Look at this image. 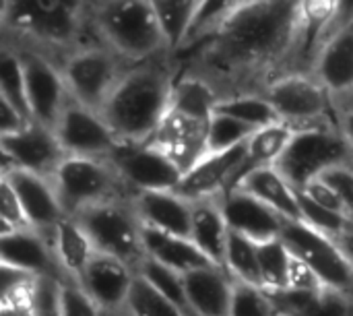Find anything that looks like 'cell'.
<instances>
[{"instance_id":"cell-39","label":"cell","mask_w":353,"mask_h":316,"mask_svg":"<svg viewBox=\"0 0 353 316\" xmlns=\"http://www.w3.org/2000/svg\"><path fill=\"white\" fill-rule=\"evenodd\" d=\"M296 192H298V203H300V221H304V224L312 226L314 230L331 236L333 240H339L352 228L353 221H350L347 217L321 207L302 190H296Z\"/></svg>"},{"instance_id":"cell-18","label":"cell","mask_w":353,"mask_h":316,"mask_svg":"<svg viewBox=\"0 0 353 316\" xmlns=\"http://www.w3.org/2000/svg\"><path fill=\"white\" fill-rule=\"evenodd\" d=\"M137 271L124 261L97 253L87 265L79 286L101 308V313L124 310Z\"/></svg>"},{"instance_id":"cell-6","label":"cell","mask_w":353,"mask_h":316,"mask_svg":"<svg viewBox=\"0 0 353 316\" xmlns=\"http://www.w3.org/2000/svg\"><path fill=\"white\" fill-rule=\"evenodd\" d=\"M134 199L93 205L74 215L95 250L116 257L134 271L147 259L143 248V224L134 209Z\"/></svg>"},{"instance_id":"cell-47","label":"cell","mask_w":353,"mask_h":316,"mask_svg":"<svg viewBox=\"0 0 353 316\" xmlns=\"http://www.w3.org/2000/svg\"><path fill=\"white\" fill-rule=\"evenodd\" d=\"M288 290H298V292H319L323 290V284L314 275V271L300 261L298 257L292 255V265H290V288Z\"/></svg>"},{"instance_id":"cell-43","label":"cell","mask_w":353,"mask_h":316,"mask_svg":"<svg viewBox=\"0 0 353 316\" xmlns=\"http://www.w3.org/2000/svg\"><path fill=\"white\" fill-rule=\"evenodd\" d=\"M304 316H353V300L339 292L323 288L312 298Z\"/></svg>"},{"instance_id":"cell-3","label":"cell","mask_w":353,"mask_h":316,"mask_svg":"<svg viewBox=\"0 0 353 316\" xmlns=\"http://www.w3.org/2000/svg\"><path fill=\"white\" fill-rule=\"evenodd\" d=\"M180 66L174 56L132 64L105 101L101 116L122 143H149L170 112Z\"/></svg>"},{"instance_id":"cell-35","label":"cell","mask_w":353,"mask_h":316,"mask_svg":"<svg viewBox=\"0 0 353 316\" xmlns=\"http://www.w3.org/2000/svg\"><path fill=\"white\" fill-rule=\"evenodd\" d=\"M153 10L165 39V48L170 56H176L182 48L186 31L196 10V2H153Z\"/></svg>"},{"instance_id":"cell-46","label":"cell","mask_w":353,"mask_h":316,"mask_svg":"<svg viewBox=\"0 0 353 316\" xmlns=\"http://www.w3.org/2000/svg\"><path fill=\"white\" fill-rule=\"evenodd\" d=\"M302 192H306L314 203H319L321 207H325V209H329V211H333V213H339V215H343V217H347L345 215V209H343V205H341V199H339V195L335 192V188L329 184V182H325L323 178H316L314 182H310L306 188H300Z\"/></svg>"},{"instance_id":"cell-44","label":"cell","mask_w":353,"mask_h":316,"mask_svg":"<svg viewBox=\"0 0 353 316\" xmlns=\"http://www.w3.org/2000/svg\"><path fill=\"white\" fill-rule=\"evenodd\" d=\"M62 316H103V313L79 284H64Z\"/></svg>"},{"instance_id":"cell-11","label":"cell","mask_w":353,"mask_h":316,"mask_svg":"<svg viewBox=\"0 0 353 316\" xmlns=\"http://www.w3.org/2000/svg\"><path fill=\"white\" fill-rule=\"evenodd\" d=\"M132 195L176 190L184 172L151 143H120L108 157Z\"/></svg>"},{"instance_id":"cell-22","label":"cell","mask_w":353,"mask_h":316,"mask_svg":"<svg viewBox=\"0 0 353 316\" xmlns=\"http://www.w3.org/2000/svg\"><path fill=\"white\" fill-rule=\"evenodd\" d=\"M333 97L353 93V25L323 41L312 70Z\"/></svg>"},{"instance_id":"cell-23","label":"cell","mask_w":353,"mask_h":316,"mask_svg":"<svg viewBox=\"0 0 353 316\" xmlns=\"http://www.w3.org/2000/svg\"><path fill=\"white\" fill-rule=\"evenodd\" d=\"M190 240L196 248L219 269L225 271V253L230 240V226L223 215L219 197L192 203Z\"/></svg>"},{"instance_id":"cell-33","label":"cell","mask_w":353,"mask_h":316,"mask_svg":"<svg viewBox=\"0 0 353 316\" xmlns=\"http://www.w3.org/2000/svg\"><path fill=\"white\" fill-rule=\"evenodd\" d=\"M0 97L6 99L12 108H17L29 122L31 110L27 101V87H25V72L21 56L14 48L4 46L0 48Z\"/></svg>"},{"instance_id":"cell-52","label":"cell","mask_w":353,"mask_h":316,"mask_svg":"<svg viewBox=\"0 0 353 316\" xmlns=\"http://www.w3.org/2000/svg\"><path fill=\"white\" fill-rule=\"evenodd\" d=\"M337 244L343 248V253L347 255V259L352 261V265H353V224H352V228L337 240Z\"/></svg>"},{"instance_id":"cell-16","label":"cell","mask_w":353,"mask_h":316,"mask_svg":"<svg viewBox=\"0 0 353 316\" xmlns=\"http://www.w3.org/2000/svg\"><path fill=\"white\" fill-rule=\"evenodd\" d=\"M209 122L172 110L151 137V145L163 151L184 174L207 155Z\"/></svg>"},{"instance_id":"cell-5","label":"cell","mask_w":353,"mask_h":316,"mask_svg":"<svg viewBox=\"0 0 353 316\" xmlns=\"http://www.w3.org/2000/svg\"><path fill=\"white\" fill-rule=\"evenodd\" d=\"M52 182L68 217H74L93 205L134 199L132 190L108 157L66 155L52 176Z\"/></svg>"},{"instance_id":"cell-36","label":"cell","mask_w":353,"mask_h":316,"mask_svg":"<svg viewBox=\"0 0 353 316\" xmlns=\"http://www.w3.org/2000/svg\"><path fill=\"white\" fill-rule=\"evenodd\" d=\"M215 112L228 114V116L248 124L254 130H261V128L281 122L275 108L263 95H238V97L221 99L217 103Z\"/></svg>"},{"instance_id":"cell-25","label":"cell","mask_w":353,"mask_h":316,"mask_svg":"<svg viewBox=\"0 0 353 316\" xmlns=\"http://www.w3.org/2000/svg\"><path fill=\"white\" fill-rule=\"evenodd\" d=\"M234 188L259 199L269 209L279 213L283 219L298 221L300 219V203L296 188L281 176V172L271 168H259L248 172Z\"/></svg>"},{"instance_id":"cell-48","label":"cell","mask_w":353,"mask_h":316,"mask_svg":"<svg viewBox=\"0 0 353 316\" xmlns=\"http://www.w3.org/2000/svg\"><path fill=\"white\" fill-rule=\"evenodd\" d=\"M333 110H335L337 126L353 151V93L333 97Z\"/></svg>"},{"instance_id":"cell-34","label":"cell","mask_w":353,"mask_h":316,"mask_svg":"<svg viewBox=\"0 0 353 316\" xmlns=\"http://www.w3.org/2000/svg\"><path fill=\"white\" fill-rule=\"evenodd\" d=\"M137 275H141L153 290H157L163 298H168L174 306H178L186 316L192 315V308H190V302H188V296H186V286H184V275L153 261V259H145L139 269H137Z\"/></svg>"},{"instance_id":"cell-28","label":"cell","mask_w":353,"mask_h":316,"mask_svg":"<svg viewBox=\"0 0 353 316\" xmlns=\"http://www.w3.org/2000/svg\"><path fill=\"white\" fill-rule=\"evenodd\" d=\"M296 132L298 130L285 122H277V124H271L267 128L254 130V135L246 143V164H244V170L240 174V180L252 170L277 166V161L285 153V149L292 143Z\"/></svg>"},{"instance_id":"cell-49","label":"cell","mask_w":353,"mask_h":316,"mask_svg":"<svg viewBox=\"0 0 353 316\" xmlns=\"http://www.w3.org/2000/svg\"><path fill=\"white\" fill-rule=\"evenodd\" d=\"M35 279V275L25 273L21 269H14L10 265H2L0 263V298L17 292L19 288H25L27 284H31Z\"/></svg>"},{"instance_id":"cell-37","label":"cell","mask_w":353,"mask_h":316,"mask_svg":"<svg viewBox=\"0 0 353 316\" xmlns=\"http://www.w3.org/2000/svg\"><path fill=\"white\" fill-rule=\"evenodd\" d=\"M254 135V128L248 124L215 112L209 122V135H207V153H223L232 151L236 147H242L248 143V139Z\"/></svg>"},{"instance_id":"cell-41","label":"cell","mask_w":353,"mask_h":316,"mask_svg":"<svg viewBox=\"0 0 353 316\" xmlns=\"http://www.w3.org/2000/svg\"><path fill=\"white\" fill-rule=\"evenodd\" d=\"M64 282L56 277H35L29 288V310L33 316H62Z\"/></svg>"},{"instance_id":"cell-31","label":"cell","mask_w":353,"mask_h":316,"mask_svg":"<svg viewBox=\"0 0 353 316\" xmlns=\"http://www.w3.org/2000/svg\"><path fill=\"white\" fill-rule=\"evenodd\" d=\"M225 273L234 282L263 288L261 265H259V248H256L254 240L230 230L228 253H225Z\"/></svg>"},{"instance_id":"cell-19","label":"cell","mask_w":353,"mask_h":316,"mask_svg":"<svg viewBox=\"0 0 353 316\" xmlns=\"http://www.w3.org/2000/svg\"><path fill=\"white\" fill-rule=\"evenodd\" d=\"M50 236L33 228L0 232V263L31 273L35 277H56L68 284L56 261Z\"/></svg>"},{"instance_id":"cell-12","label":"cell","mask_w":353,"mask_h":316,"mask_svg":"<svg viewBox=\"0 0 353 316\" xmlns=\"http://www.w3.org/2000/svg\"><path fill=\"white\" fill-rule=\"evenodd\" d=\"M6 46V43H4ZM23 62L25 72V87H27V101L31 110L33 122L54 130L62 112L72 101L68 87L64 83L62 70L58 64L48 60L46 56L14 48Z\"/></svg>"},{"instance_id":"cell-15","label":"cell","mask_w":353,"mask_h":316,"mask_svg":"<svg viewBox=\"0 0 353 316\" xmlns=\"http://www.w3.org/2000/svg\"><path fill=\"white\" fill-rule=\"evenodd\" d=\"M246 164V145L223 153H207L192 170L182 176L176 192L186 201H203L221 197L234 188Z\"/></svg>"},{"instance_id":"cell-14","label":"cell","mask_w":353,"mask_h":316,"mask_svg":"<svg viewBox=\"0 0 353 316\" xmlns=\"http://www.w3.org/2000/svg\"><path fill=\"white\" fill-rule=\"evenodd\" d=\"M66 155L110 157L122 143L101 114L70 101L54 128Z\"/></svg>"},{"instance_id":"cell-4","label":"cell","mask_w":353,"mask_h":316,"mask_svg":"<svg viewBox=\"0 0 353 316\" xmlns=\"http://www.w3.org/2000/svg\"><path fill=\"white\" fill-rule=\"evenodd\" d=\"M89 21L97 41L130 64L168 54L149 0L89 2Z\"/></svg>"},{"instance_id":"cell-2","label":"cell","mask_w":353,"mask_h":316,"mask_svg":"<svg viewBox=\"0 0 353 316\" xmlns=\"http://www.w3.org/2000/svg\"><path fill=\"white\" fill-rule=\"evenodd\" d=\"M2 43L31 50L62 68L66 58L89 43H99L89 2L72 0H8L0 6Z\"/></svg>"},{"instance_id":"cell-29","label":"cell","mask_w":353,"mask_h":316,"mask_svg":"<svg viewBox=\"0 0 353 316\" xmlns=\"http://www.w3.org/2000/svg\"><path fill=\"white\" fill-rule=\"evenodd\" d=\"M219 103L217 93L199 77L188 75V72H180L176 87H174V95H172V110H178L186 116L211 122L215 108Z\"/></svg>"},{"instance_id":"cell-30","label":"cell","mask_w":353,"mask_h":316,"mask_svg":"<svg viewBox=\"0 0 353 316\" xmlns=\"http://www.w3.org/2000/svg\"><path fill=\"white\" fill-rule=\"evenodd\" d=\"M236 4H238V0H232V2H209V0L196 2L194 17L190 21V27L186 31L182 48H180V52L176 56L192 52L201 43L209 41L223 27V23L230 19V14L234 12Z\"/></svg>"},{"instance_id":"cell-1","label":"cell","mask_w":353,"mask_h":316,"mask_svg":"<svg viewBox=\"0 0 353 316\" xmlns=\"http://www.w3.org/2000/svg\"><path fill=\"white\" fill-rule=\"evenodd\" d=\"M186 54L180 72L203 79L219 101L263 95L277 79L308 72L302 60V2L238 0L223 27Z\"/></svg>"},{"instance_id":"cell-32","label":"cell","mask_w":353,"mask_h":316,"mask_svg":"<svg viewBox=\"0 0 353 316\" xmlns=\"http://www.w3.org/2000/svg\"><path fill=\"white\" fill-rule=\"evenodd\" d=\"M259 248V265H261V279L267 292H283L290 288V265L292 253L285 242L279 238L256 242Z\"/></svg>"},{"instance_id":"cell-24","label":"cell","mask_w":353,"mask_h":316,"mask_svg":"<svg viewBox=\"0 0 353 316\" xmlns=\"http://www.w3.org/2000/svg\"><path fill=\"white\" fill-rule=\"evenodd\" d=\"M186 296L194 316H230L234 279L219 267L184 275Z\"/></svg>"},{"instance_id":"cell-10","label":"cell","mask_w":353,"mask_h":316,"mask_svg":"<svg viewBox=\"0 0 353 316\" xmlns=\"http://www.w3.org/2000/svg\"><path fill=\"white\" fill-rule=\"evenodd\" d=\"M281 240L294 257L304 261L314 271L323 288L353 300V265L337 240L300 219L283 221Z\"/></svg>"},{"instance_id":"cell-53","label":"cell","mask_w":353,"mask_h":316,"mask_svg":"<svg viewBox=\"0 0 353 316\" xmlns=\"http://www.w3.org/2000/svg\"><path fill=\"white\" fill-rule=\"evenodd\" d=\"M103 316H128L126 310H116V313H103Z\"/></svg>"},{"instance_id":"cell-26","label":"cell","mask_w":353,"mask_h":316,"mask_svg":"<svg viewBox=\"0 0 353 316\" xmlns=\"http://www.w3.org/2000/svg\"><path fill=\"white\" fill-rule=\"evenodd\" d=\"M143 248L145 255L182 275L199 271V269H207V267H215L199 248L190 238H182V236H172L165 232H157L151 228L143 226Z\"/></svg>"},{"instance_id":"cell-8","label":"cell","mask_w":353,"mask_h":316,"mask_svg":"<svg viewBox=\"0 0 353 316\" xmlns=\"http://www.w3.org/2000/svg\"><path fill=\"white\" fill-rule=\"evenodd\" d=\"M130 66V62L122 60L103 43H89L70 54L60 70L70 99L101 114L105 101Z\"/></svg>"},{"instance_id":"cell-40","label":"cell","mask_w":353,"mask_h":316,"mask_svg":"<svg viewBox=\"0 0 353 316\" xmlns=\"http://www.w3.org/2000/svg\"><path fill=\"white\" fill-rule=\"evenodd\" d=\"M230 316H277V310L267 290L234 282Z\"/></svg>"},{"instance_id":"cell-13","label":"cell","mask_w":353,"mask_h":316,"mask_svg":"<svg viewBox=\"0 0 353 316\" xmlns=\"http://www.w3.org/2000/svg\"><path fill=\"white\" fill-rule=\"evenodd\" d=\"M2 149V174L12 170H25L43 178H52L66 153L54 130L31 122L14 135L0 137Z\"/></svg>"},{"instance_id":"cell-17","label":"cell","mask_w":353,"mask_h":316,"mask_svg":"<svg viewBox=\"0 0 353 316\" xmlns=\"http://www.w3.org/2000/svg\"><path fill=\"white\" fill-rule=\"evenodd\" d=\"M0 178H6L10 182L23 207V213L33 230L50 236L52 230L64 217H68L52 178H43L25 170H12L6 174H0Z\"/></svg>"},{"instance_id":"cell-50","label":"cell","mask_w":353,"mask_h":316,"mask_svg":"<svg viewBox=\"0 0 353 316\" xmlns=\"http://www.w3.org/2000/svg\"><path fill=\"white\" fill-rule=\"evenodd\" d=\"M31 124L17 108H12L6 99L0 97V137L2 135H14L21 128Z\"/></svg>"},{"instance_id":"cell-20","label":"cell","mask_w":353,"mask_h":316,"mask_svg":"<svg viewBox=\"0 0 353 316\" xmlns=\"http://www.w3.org/2000/svg\"><path fill=\"white\" fill-rule=\"evenodd\" d=\"M219 203L232 232H238L254 242H267L281 236L285 219L259 199L238 188H230L219 197Z\"/></svg>"},{"instance_id":"cell-9","label":"cell","mask_w":353,"mask_h":316,"mask_svg":"<svg viewBox=\"0 0 353 316\" xmlns=\"http://www.w3.org/2000/svg\"><path fill=\"white\" fill-rule=\"evenodd\" d=\"M263 97L275 108L281 122L296 130L337 124L333 95L310 72H294L277 79Z\"/></svg>"},{"instance_id":"cell-45","label":"cell","mask_w":353,"mask_h":316,"mask_svg":"<svg viewBox=\"0 0 353 316\" xmlns=\"http://www.w3.org/2000/svg\"><path fill=\"white\" fill-rule=\"evenodd\" d=\"M325 182H329L335 192L339 195L341 199V205L345 209V215L347 219L353 221V164H347V166H337L329 172H325L321 176Z\"/></svg>"},{"instance_id":"cell-38","label":"cell","mask_w":353,"mask_h":316,"mask_svg":"<svg viewBox=\"0 0 353 316\" xmlns=\"http://www.w3.org/2000/svg\"><path fill=\"white\" fill-rule=\"evenodd\" d=\"M124 310L128 316H186L157 290H153L141 275H137L132 284Z\"/></svg>"},{"instance_id":"cell-7","label":"cell","mask_w":353,"mask_h":316,"mask_svg":"<svg viewBox=\"0 0 353 316\" xmlns=\"http://www.w3.org/2000/svg\"><path fill=\"white\" fill-rule=\"evenodd\" d=\"M353 164V151L337 124L298 130L277 161L281 176L296 188H306L325 172Z\"/></svg>"},{"instance_id":"cell-27","label":"cell","mask_w":353,"mask_h":316,"mask_svg":"<svg viewBox=\"0 0 353 316\" xmlns=\"http://www.w3.org/2000/svg\"><path fill=\"white\" fill-rule=\"evenodd\" d=\"M56 261L66 275L68 284H79L87 265L97 255L93 242L85 234V230L79 226L74 217H64L50 236Z\"/></svg>"},{"instance_id":"cell-42","label":"cell","mask_w":353,"mask_h":316,"mask_svg":"<svg viewBox=\"0 0 353 316\" xmlns=\"http://www.w3.org/2000/svg\"><path fill=\"white\" fill-rule=\"evenodd\" d=\"M0 232H14V230H27L31 228L23 207L6 178H0Z\"/></svg>"},{"instance_id":"cell-51","label":"cell","mask_w":353,"mask_h":316,"mask_svg":"<svg viewBox=\"0 0 353 316\" xmlns=\"http://www.w3.org/2000/svg\"><path fill=\"white\" fill-rule=\"evenodd\" d=\"M0 316H33L29 306L19 304H0Z\"/></svg>"},{"instance_id":"cell-21","label":"cell","mask_w":353,"mask_h":316,"mask_svg":"<svg viewBox=\"0 0 353 316\" xmlns=\"http://www.w3.org/2000/svg\"><path fill=\"white\" fill-rule=\"evenodd\" d=\"M132 203L145 228L165 232L172 236L190 238L192 203L180 197L176 190L141 192L134 197Z\"/></svg>"}]
</instances>
